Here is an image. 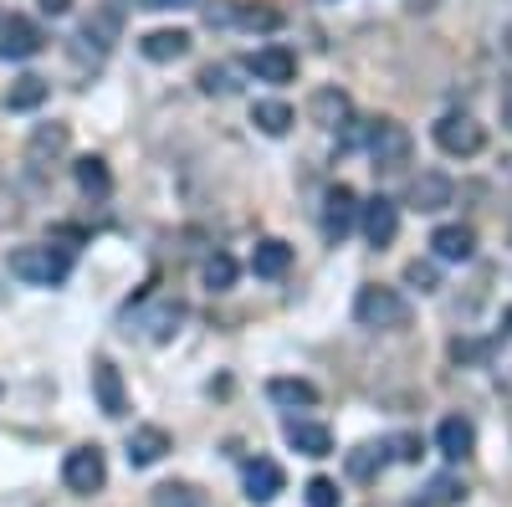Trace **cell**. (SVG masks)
Returning a JSON list of instances; mask_svg holds the SVG:
<instances>
[{"label":"cell","instance_id":"obj_18","mask_svg":"<svg viewBox=\"0 0 512 507\" xmlns=\"http://www.w3.org/2000/svg\"><path fill=\"white\" fill-rule=\"evenodd\" d=\"M246 72H256L262 82H292L297 77V52H287V47H262V52H251V62H246Z\"/></svg>","mask_w":512,"mask_h":507},{"label":"cell","instance_id":"obj_39","mask_svg":"<svg viewBox=\"0 0 512 507\" xmlns=\"http://www.w3.org/2000/svg\"><path fill=\"white\" fill-rule=\"evenodd\" d=\"M507 52H512V26H507Z\"/></svg>","mask_w":512,"mask_h":507},{"label":"cell","instance_id":"obj_34","mask_svg":"<svg viewBox=\"0 0 512 507\" xmlns=\"http://www.w3.org/2000/svg\"><path fill=\"white\" fill-rule=\"evenodd\" d=\"M466 497V487L461 482H451V477H441V482H431V502H441V507H451V502H461Z\"/></svg>","mask_w":512,"mask_h":507},{"label":"cell","instance_id":"obj_16","mask_svg":"<svg viewBox=\"0 0 512 507\" xmlns=\"http://www.w3.org/2000/svg\"><path fill=\"white\" fill-rule=\"evenodd\" d=\"M349 113H354V103H349L344 88H318L313 103H308V118L318 123V129H344Z\"/></svg>","mask_w":512,"mask_h":507},{"label":"cell","instance_id":"obj_40","mask_svg":"<svg viewBox=\"0 0 512 507\" xmlns=\"http://www.w3.org/2000/svg\"><path fill=\"white\" fill-rule=\"evenodd\" d=\"M323 6H328V0H323Z\"/></svg>","mask_w":512,"mask_h":507},{"label":"cell","instance_id":"obj_21","mask_svg":"<svg viewBox=\"0 0 512 507\" xmlns=\"http://www.w3.org/2000/svg\"><path fill=\"white\" fill-rule=\"evenodd\" d=\"M287 267H292V246H287V241H277V236L256 241V251H251V272H256V277L277 282V277H287Z\"/></svg>","mask_w":512,"mask_h":507},{"label":"cell","instance_id":"obj_9","mask_svg":"<svg viewBox=\"0 0 512 507\" xmlns=\"http://www.w3.org/2000/svg\"><path fill=\"white\" fill-rule=\"evenodd\" d=\"M41 47H47V36H41V26H36V21L11 16L6 26H0V57H6V62H31Z\"/></svg>","mask_w":512,"mask_h":507},{"label":"cell","instance_id":"obj_15","mask_svg":"<svg viewBox=\"0 0 512 507\" xmlns=\"http://www.w3.org/2000/svg\"><path fill=\"white\" fill-rule=\"evenodd\" d=\"M282 467L277 461H267V456H256V461H246V502H256V507H267L277 492H282Z\"/></svg>","mask_w":512,"mask_h":507},{"label":"cell","instance_id":"obj_1","mask_svg":"<svg viewBox=\"0 0 512 507\" xmlns=\"http://www.w3.org/2000/svg\"><path fill=\"white\" fill-rule=\"evenodd\" d=\"M6 267H11V277H21L31 287H57L72 272V246H52V241L47 246H16L6 257Z\"/></svg>","mask_w":512,"mask_h":507},{"label":"cell","instance_id":"obj_6","mask_svg":"<svg viewBox=\"0 0 512 507\" xmlns=\"http://www.w3.org/2000/svg\"><path fill=\"white\" fill-rule=\"evenodd\" d=\"M369 159H374V169H405L410 164V129L405 123H395V118H374V129H369Z\"/></svg>","mask_w":512,"mask_h":507},{"label":"cell","instance_id":"obj_30","mask_svg":"<svg viewBox=\"0 0 512 507\" xmlns=\"http://www.w3.org/2000/svg\"><path fill=\"white\" fill-rule=\"evenodd\" d=\"M154 507H205V497L190 482H164L154 487Z\"/></svg>","mask_w":512,"mask_h":507},{"label":"cell","instance_id":"obj_10","mask_svg":"<svg viewBox=\"0 0 512 507\" xmlns=\"http://www.w3.org/2000/svg\"><path fill=\"white\" fill-rule=\"evenodd\" d=\"M67 123H36V134H31V144H26V164L36 169V175H47V169L67 154Z\"/></svg>","mask_w":512,"mask_h":507},{"label":"cell","instance_id":"obj_7","mask_svg":"<svg viewBox=\"0 0 512 507\" xmlns=\"http://www.w3.org/2000/svg\"><path fill=\"white\" fill-rule=\"evenodd\" d=\"M436 144H441L451 159H472V154H482L487 129H482L472 113H446V118L436 123Z\"/></svg>","mask_w":512,"mask_h":507},{"label":"cell","instance_id":"obj_36","mask_svg":"<svg viewBox=\"0 0 512 507\" xmlns=\"http://www.w3.org/2000/svg\"><path fill=\"white\" fill-rule=\"evenodd\" d=\"M149 11H185V6H200V0H144Z\"/></svg>","mask_w":512,"mask_h":507},{"label":"cell","instance_id":"obj_23","mask_svg":"<svg viewBox=\"0 0 512 507\" xmlns=\"http://www.w3.org/2000/svg\"><path fill=\"white\" fill-rule=\"evenodd\" d=\"M139 52L149 62H180L190 52V31H149V36H139Z\"/></svg>","mask_w":512,"mask_h":507},{"label":"cell","instance_id":"obj_14","mask_svg":"<svg viewBox=\"0 0 512 507\" xmlns=\"http://www.w3.org/2000/svg\"><path fill=\"white\" fill-rule=\"evenodd\" d=\"M93 395H98V410L113 415V420L128 410V390H123V374H118L113 359H98L93 364Z\"/></svg>","mask_w":512,"mask_h":507},{"label":"cell","instance_id":"obj_5","mask_svg":"<svg viewBox=\"0 0 512 507\" xmlns=\"http://www.w3.org/2000/svg\"><path fill=\"white\" fill-rule=\"evenodd\" d=\"M205 26H241V31H277L282 11L272 6H251V0H210Z\"/></svg>","mask_w":512,"mask_h":507},{"label":"cell","instance_id":"obj_8","mask_svg":"<svg viewBox=\"0 0 512 507\" xmlns=\"http://www.w3.org/2000/svg\"><path fill=\"white\" fill-rule=\"evenodd\" d=\"M359 226H364V241L384 251V246L400 236V205L384 200V195H374L369 205H359Z\"/></svg>","mask_w":512,"mask_h":507},{"label":"cell","instance_id":"obj_19","mask_svg":"<svg viewBox=\"0 0 512 507\" xmlns=\"http://www.w3.org/2000/svg\"><path fill=\"white\" fill-rule=\"evenodd\" d=\"M164 451H169L164 426H134V436H128V467H154V461H164Z\"/></svg>","mask_w":512,"mask_h":507},{"label":"cell","instance_id":"obj_13","mask_svg":"<svg viewBox=\"0 0 512 507\" xmlns=\"http://www.w3.org/2000/svg\"><path fill=\"white\" fill-rule=\"evenodd\" d=\"M118 31H123V0H103V6L88 16V26H82V36L77 41H88V47L103 57L113 41H118Z\"/></svg>","mask_w":512,"mask_h":507},{"label":"cell","instance_id":"obj_33","mask_svg":"<svg viewBox=\"0 0 512 507\" xmlns=\"http://www.w3.org/2000/svg\"><path fill=\"white\" fill-rule=\"evenodd\" d=\"M308 507H338V487L328 477H313L308 482Z\"/></svg>","mask_w":512,"mask_h":507},{"label":"cell","instance_id":"obj_24","mask_svg":"<svg viewBox=\"0 0 512 507\" xmlns=\"http://www.w3.org/2000/svg\"><path fill=\"white\" fill-rule=\"evenodd\" d=\"M47 93H52V82H47V77H36V72H26V77H16V82H11L6 108H11V113H31V108L47 103Z\"/></svg>","mask_w":512,"mask_h":507},{"label":"cell","instance_id":"obj_29","mask_svg":"<svg viewBox=\"0 0 512 507\" xmlns=\"http://www.w3.org/2000/svg\"><path fill=\"white\" fill-rule=\"evenodd\" d=\"M200 277H205L210 292H231V287H236V262L226 257V251H216V257H205Z\"/></svg>","mask_w":512,"mask_h":507},{"label":"cell","instance_id":"obj_35","mask_svg":"<svg viewBox=\"0 0 512 507\" xmlns=\"http://www.w3.org/2000/svg\"><path fill=\"white\" fill-rule=\"evenodd\" d=\"M16 216H21V210H16V195H11L6 185H0V226H11Z\"/></svg>","mask_w":512,"mask_h":507},{"label":"cell","instance_id":"obj_27","mask_svg":"<svg viewBox=\"0 0 512 507\" xmlns=\"http://www.w3.org/2000/svg\"><path fill=\"white\" fill-rule=\"evenodd\" d=\"M77 190H82V195H93V200H103V195L113 190V175H108V164H103L98 154L77 159Z\"/></svg>","mask_w":512,"mask_h":507},{"label":"cell","instance_id":"obj_11","mask_svg":"<svg viewBox=\"0 0 512 507\" xmlns=\"http://www.w3.org/2000/svg\"><path fill=\"white\" fill-rule=\"evenodd\" d=\"M354 221H359V195L349 185H333L328 200H323V236L328 241H344L354 231Z\"/></svg>","mask_w":512,"mask_h":507},{"label":"cell","instance_id":"obj_31","mask_svg":"<svg viewBox=\"0 0 512 507\" xmlns=\"http://www.w3.org/2000/svg\"><path fill=\"white\" fill-rule=\"evenodd\" d=\"M236 88H241V82H236V67H231V62H210V67L200 72V93H221V98H226V93H236Z\"/></svg>","mask_w":512,"mask_h":507},{"label":"cell","instance_id":"obj_2","mask_svg":"<svg viewBox=\"0 0 512 507\" xmlns=\"http://www.w3.org/2000/svg\"><path fill=\"white\" fill-rule=\"evenodd\" d=\"M354 318H359V328H374V333H400L410 323V303L400 298L395 287L369 282V287H359V298H354Z\"/></svg>","mask_w":512,"mask_h":507},{"label":"cell","instance_id":"obj_28","mask_svg":"<svg viewBox=\"0 0 512 507\" xmlns=\"http://www.w3.org/2000/svg\"><path fill=\"white\" fill-rule=\"evenodd\" d=\"M267 395L277 400V405H318V390L308 385V379H272V385H267Z\"/></svg>","mask_w":512,"mask_h":507},{"label":"cell","instance_id":"obj_38","mask_svg":"<svg viewBox=\"0 0 512 507\" xmlns=\"http://www.w3.org/2000/svg\"><path fill=\"white\" fill-rule=\"evenodd\" d=\"M41 11H47V16H67L72 0H41Z\"/></svg>","mask_w":512,"mask_h":507},{"label":"cell","instance_id":"obj_4","mask_svg":"<svg viewBox=\"0 0 512 507\" xmlns=\"http://www.w3.org/2000/svg\"><path fill=\"white\" fill-rule=\"evenodd\" d=\"M62 482H67V492H77V497L103 492V487H108V456H103L98 446H77V451H67V461H62Z\"/></svg>","mask_w":512,"mask_h":507},{"label":"cell","instance_id":"obj_25","mask_svg":"<svg viewBox=\"0 0 512 507\" xmlns=\"http://www.w3.org/2000/svg\"><path fill=\"white\" fill-rule=\"evenodd\" d=\"M251 123H256L262 134L282 139V134L292 129V108H287L282 98H256V103H251Z\"/></svg>","mask_w":512,"mask_h":507},{"label":"cell","instance_id":"obj_20","mask_svg":"<svg viewBox=\"0 0 512 507\" xmlns=\"http://www.w3.org/2000/svg\"><path fill=\"white\" fill-rule=\"evenodd\" d=\"M287 446L303 456H333V431L318 420H287Z\"/></svg>","mask_w":512,"mask_h":507},{"label":"cell","instance_id":"obj_37","mask_svg":"<svg viewBox=\"0 0 512 507\" xmlns=\"http://www.w3.org/2000/svg\"><path fill=\"white\" fill-rule=\"evenodd\" d=\"M502 123H507V129H512V77L502 82Z\"/></svg>","mask_w":512,"mask_h":507},{"label":"cell","instance_id":"obj_22","mask_svg":"<svg viewBox=\"0 0 512 507\" xmlns=\"http://www.w3.org/2000/svg\"><path fill=\"white\" fill-rule=\"evenodd\" d=\"M431 246H436V257H441V262H472L477 231H472V226H441V231L431 236Z\"/></svg>","mask_w":512,"mask_h":507},{"label":"cell","instance_id":"obj_3","mask_svg":"<svg viewBox=\"0 0 512 507\" xmlns=\"http://www.w3.org/2000/svg\"><path fill=\"white\" fill-rule=\"evenodd\" d=\"M180 318H185V303H180V298H144L139 308H128V313H123L128 333L149 338V344H164V338L180 328Z\"/></svg>","mask_w":512,"mask_h":507},{"label":"cell","instance_id":"obj_12","mask_svg":"<svg viewBox=\"0 0 512 507\" xmlns=\"http://www.w3.org/2000/svg\"><path fill=\"white\" fill-rule=\"evenodd\" d=\"M405 205H410V210H420V216H436V210H446V205H451V180H446V175H436V169H425V175H415V180H410Z\"/></svg>","mask_w":512,"mask_h":507},{"label":"cell","instance_id":"obj_26","mask_svg":"<svg viewBox=\"0 0 512 507\" xmlns=\"http://www.w3.org/2000/svg\"><path fill=\"white\" fill-rule=\"evenodd\" d=\"M384 461H390V456H384V446H379V441H364V446H354V451H349L344 467H349V477H354V482H374V477L384 472Z\"/></svg>","mask_w":512,"mask_h":507},{"label":"cell","instance_id":"obj_32","mask_svg":"<svg viewBox=\"0 0 512 507\" xmlns=\"http://www.w3.org/2000/svg\"><path fill=\"white\" fill-rule=\"evenodd\" d=\"M405 282L420 287V292H436V287H441V272H436L431 262H410V267H405Z\"/></svg>","mask_w":512,"mask_h":507},{"label":"cell","instance_id":"obj_17","mask_svg":"<svg viewBox=\"0 0 512 507\" xmlns=\"http://www.w3.org/2000/svg\"><path fill=\"white\" fill-rule=\"evenodd\" d=\"M436 446H441L446 461H466V456H472V446H477L472 420H466V415H446L441 426H436Z\"/></svg>","mask_w":512,"mask_h":507}]
</instances>
